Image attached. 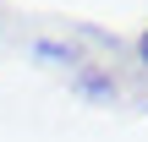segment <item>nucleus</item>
I'll use <instances>...</instances> for the list:
<instances>
[{"mask_svg":"<svg viewBox=\"0 0 148 142\" xmlns=\"http://www.w3.org/2000/svg\"><path fill=\"white\" fill-rule=\"evenodd\" d=\"M143 55H148V33H143Z\"/></svg>","mask_w":148,"mask_h":142,"instance_id":"f257e3e1","label":"nucleus"}]
</instances>
